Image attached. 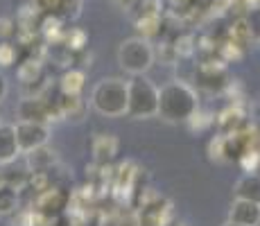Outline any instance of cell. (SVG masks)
Masks as SVG:
<instances>
[{
	"mask_svg": "<svg viewBox=\"0 0 260 226\" xmlns=\"http://www.w3.org/2000/svg\"><path fill=\"white\" fill-rule=\"evenodd\" d=\"M211 5H215V0H197V7L199 9H208Z\"/></svg>",
	"mask_w": 260,
	"mask_h": 226,
	"instance_id": "d6a6232c",
	"label": "cell"
},
{
	"mask_svg": "<svg viewBox=\"0 0 260 226\" xmlns=\"http://www.w3.org/2000/svg\"><path fill=\"white\" fill-rule=\"evenodd\" d=\"M16 113L21 120H29V122H50V111L43 98H23L16 107Z\"/></svg>",
	"mask_w": 260,
	"mask_h": 226,
	"instance_id": "8fae6325",
	"label": "cell"
},
{
	"mask_svg": "<svg viewBox=\"0 0 260 226\" xmlns=\"http://www.w3.org/2000/svg\"><path fill=\"white\" fill-rule=\"evenodd\" d=\"M154 59H156L154 45L145 37L124 39L118 48V63L129 75H145L154 66Z\"/></svg>",
	"mask_w": 260,
	"mask_h": 226,
	"instance_id": "277c9868",
	"label": "cell"
},
{
	"mask_svg": "<svg viewBox=\"0 0 260 226\" xmlns=\"http://www.w3.org/2000/svg\"><path fill=\"white\" fill-rule=\"evenodd\" d=\"M14 61H16V48H14V43L0 41V66L3 68L14 66Z\"/></svg>",
	"mask_w": 260,
	"mask_h": 226,
	"instance_id": "4316f807",
	"label": "cell"
},
{
	"mask_svg": "<svg viewBox=\"0 0 260 226\" xmlns=\"http://www.w3.org/2000/svg\"><path fill=\"white\" fill-rule=\"evenodd\" d=\"M68 3H71V0H34V7L41 14H57V16L63 18V14H66V9H68Z\"/></svg>",
	"mask_w": 260,
	"mask_h": 226,
	"instance_id": "cb8c5ba5",
	"label": "cell"
},
{
	"mask_svg": "<svg viewBox=\"0 0 260 226\" xmlns=\"http://www.w3.org/2000/svg\"><path fill=\"white\" fill-rule=\"evenodd\" d=\"M27 165H29L27 172H50L57 165V156H54L52 149H48L43 145V147L27 152Z\"/></svg>",
	"mask_w": 260,
	"mask_h": 226,
	"instance_id": "2e32d148",
	"label": "cell"
},
{
	"mask_svg": "<svg viewBox=\"0 0 260 226\" xmlns=\"http://www.w3.org/2000/svg\"><path fill=\"white\" fill-rule=\"evenodd\" d=\"M208 156H211L215 163H229L226 156V136L219 134L208 143Z\"/></svg>",
	"mask_w": 260,
	"mask_h": 226,
	"instance_id": "7402d4cb",
	"label": "cell"
},
{
	"mask_svg": "<svg viewBox=\"0 0 260 226\" xmlns=\"http://www.w3.org/2000/svg\"><path fill=\"white\" fill-rule=\"evenodd\" d=\"M129 16L136 23V27L147 25V23H161L163 21V0H141L129 12Z\"/></svg>",
	"mask_w": 260,
	"mask_h": 226,
	"instance_id": "7c38bea8",
	"label": "cell"
},
{
	"mask_svg": "<svg viewBox=\"0 0 260 226\" xmlns=\"http://www.w3.org/2000/svg\"><path fill=\"white\" fill-rule=\"evenodd\" d=\"M18 208V192L9 185H0V215H12Z\"/></svg>",
	"mask_w": 260,
	"mask_h": 226,
	"instance_id": "ffe728a7",
	"label": "cell"
},
{
	"mask_svg": "<svg viewBox=\"0 0 260 226\" xmlns=\"http://www.w3.org/2000/svg\"><path fill=\"white\" fill-rule=\"evenodd\" d=\"M158 113V88L145 75H132L127 82V115L136 120Z\"/></svg>",
	"mask_w": 260,
	"mask_h": 226,
	"instance_id": "3957f363",
	"label": "cell"
},
{
	"mask_svg": "<svg viewBox=\"0 0 260 226\" xmlns=\"http://www.w3.org/2000/svg\"><path fill=\"white\" fill-rule=\"evenodd\" d=\"M194 79L208 93H222L231 84V77H229V70L224 66V61H202L194 70Z\"/></svg>",
	"mask_w": 260,
	"mask_h": 226,
	"instance_id": "52a82bcc",
	"label": "cell"
},
{
	"mask_svg": "<svg viewBox=\"0 0 260 226\" xmlns=\"http://www.w3.org/2000/svg\"><path fill=\"white\" fill-rule=\"evenodd\" d=\"M229 219L242 226H258L260 224V204L247 202V199H233L231 210H229Z\"/></svg>",
	"mask_w": 260,
	"mask_h": 226,
	"instance_id": "30bf717a",
	"label": "cell"
},
{
	"mask_svg": "<svg viewBox=\"0 0 260 226\" xmlns=\"http://www.w3.org/2000/svg\"><path fill=\"white\" fill-rule=\"evenodd\" d=\"M18 154H21V149L16 143L14 124L0 122V165H12L18 158Z\"/></svg>",
	"mask_w": 260,
	"mask_h": 226,
	"instance_id": "5bb4252c",
	"label": "cell"
},
{
	"mask_svg": "<svg viewBox=\"0 0 260 226\" xmlns=\"http://www.w3.org/2000/svg\"><path fill=\"white\" fill-rule=\"evenodd\" d=\"M244 23H247L249 32H251L253 37V43L260 41V5H253V7L247 9V14H244Z\"/></svg>",
	"mask_w": 260,
	"mask_h": 226,
	"instance_id": "d4e9b609",
	"label": "cell"
},
{
	"mask_svg": "<svg viewBox=\"0 0 260 226\" xmlns=\"http://www.w3.org/2000/svg\"><path fill=\"white\" fill-rule=\"evenodd\" d=\"M231 41H236L238 45H242V48H249V45L253 43V37H251V32H249L244 18H238V21L231 25Z\"/></svg>",
	"mask_w": 260,
	"mask_h": 226,
	"instance_id": "603a6c76",
	"label": "cell"
},
{
	"mask_svg": "<svg viewBox=\"0 0 260 226\" xmlns=\"http://www.w3.org/2000/svg\"><path fill=\"white\" fill-rule=\"evenodd\" d=\"M170 5H172V9H174V12H177V14L181 12L183 16L197 9V0H170Z\"/></svg>",
	"mask_w": 260,
	"mask_h": 226,
	"instance_id": "f1b7e54d",
	"label": "cell"
},
{
	"mask_svg": "<svg viewBox=\"0 0 260 226\" xmlns=\"http://www.w3.org/2000/svg\"><path fill=\"white\" fill-rule=\"evenodd\" d=\"M71 208V192L61 188V185H50V188L37 192V199H34L32 210L41 217H61L66 215V210Z\"/></svg>",
	"mask_w": 260,
	"mask_h": 226,
	"instance_id": "5b68a950",
	"label": "cell"
},
{
	"mask_svg": "<svg viewBox=\"0 0 260 226\" xmlns=\"http://www.w3.org/2000/svg\"><path fill=\"white\" fill-rule=\"evenodd\" d=\"M18 79L23 82V86H32V84L43 82L46 79L43 63L39 59H25L21 66H18Z\"/></svg>",
	"mask_w": 260,
	"mask_h": 226,
	"instance_id": "ac0fdd59",
	"label": "cell"
},
{
	"mask_svg": "<svg viewBox=\"0 0 260 226\" xmlns=\"http://www.w3.org/2000/svg\"><path fill=\"white\" fill-rule=\"evenodd\" d=\"M136 179H138V170L136 165L129 160V163H122L118 168L116 172V181H113V190H116L118 195L122 192H136Z\"/></svg>",
	"mask_w": 260,
	"mask_h": 226,
	"instance_id": "e0dca14e",
	"label": "cell"
},
{
	"mask_svg": "<svg viewBox=\"0 0 260 226\" xmlns=\"http://www.w3.org/2000/svg\"><path fill=\"white\" fill-rule=\"evenodd\" d=\"M3 177H5V185L14 188L16 192L29 188V172H25V170H7V172H3Z\"/></svg>",
	"mask_w": 260,
	"mask_h": 226,
	"instance_id": "44dd1931",
	"label": "cell"
},
{
	"mask_svg": "<svg viewBox=\"0 0 260 226\" xmlns=\"http://www.w3.org/2000/svg\"><path fill=\"white\" fill-rule=\"evenodd\" d=\"M84 82H86L84 70L71 68L61 75V79H59V90H61V93H68V95H82Z\"/></svg>",
	"mask_w": 260,
	"mask_h": 226,
	"instance_id": "d6986e66",
	"label": "cell"
},
{
	"mask_svg": "<svg viewBox=\"0 0 260 226\" xmlns=\"http://www.w3.org/2000/svg\"><path fill=\"white\" fill-rule=\"evenodd\" d=\"M63 43H66L73 52H79V50H84V45H86V34H84L82 29H71V32L66 34V39H63Z\"/></svg>",
	"mask_w": 260,
	"mask_h": 226,
	"instance_id": "484cf974",
	"label": "cell"
},
{
	"mask_svg": "<svg viewBox=\"0 0 260 226\" xmlns=\"http://www.w3.org/2000/svg\"><path fill=\"white\" fill-rule=\"evenodd\" d=\"M14 27H16V25L9 21V18H0V41H7V39L16 32Z\"/></svg>",
	"mask_w": 260,
	"mask_h": 226,
	"instance_id": "f546056e",
	"label": "cell"
},
{
	"mask_svg": "<svg viewBox=\"0 0 260 226\" xmlns=\"http://www.w3.org/2000/svg\"><path fill=\"white\" fill-rule=\"evenodd\" d=\"M199 109L194 88L186 82H170L158 88V113L168 122H188Z\"/></svg>",
	"mask_w": 260,
	"mask_h": 226,
	"instance_id": "6da1fadb",
	"label": "cell"
},
{
	"mask_svg": "<svg viewBox=\"0 0 260 226\" xmlns=\"http://www.w3.org/2000/svg\"><path fill=\"white\" fill-rule=\"evenodd\" d=\"M14 132H16V143H18L21 154H27V152H32V149L43 147L50 140V127L46 122L18 120V124H14Z\"/></svg>",
	"mask_w": 260,
	"mask_h": 226,
	"instance_id": "8992f818",
	"label": "cell"
},
{
	"mask_svg": "<svg viewBox=\"0 0 260 226\" xmlns=\"http://www.w3.org/2000/svg\"><path fill=\"white\" fill-rule=\"evenodd\" d=\"M224 226H242V224H236V222H231V219H229V222L224 224Z\"/></svg>",
	"mask_w": 260,
	"mask_h": 226,
	"instance_id": "d590c367",
	"label": "cell"
},
{
	"mask_svg": "<svg viewBox=\"0 0 260 226\" xmlns=\"http://www.w3.org/2000/svg\"><path fill=\"white\" fill-rule=\"evenodd\" d=\"M118 138L111 134H95L93 136V143H91V149H93V160L95 165H109L118 154Z\"/></svg>",
	"mask_w": 260,
	"mask_h": 226,
	"instance_id": "ba28073f",
	"label": "cell"
},
{
	"mask_svg": "<svg viewBox=\"0 0 260 226\" xmlns=\"http://www.w3.org/2000/svg\"><path fill=\"white\" fill-rule=\"evenodd\" d=\"M0 185H5V177H3V172H0Z\"/></svg>",
	"mask_w": 260,
	"mask_h": 226,
	"instance_id": "74e56055",
	"label": "cell"
},
{
	"mask_svg": "<svg viewBox=\"0 0 260 226\" xmlns=\"http://www.w3.org/2000/svg\"><path fill=\"white\" fill-rule=\"evenodd\" d=\"M233 197L260 204V174H253V172L242 174L236 181V185H233Z\"/></svg>",
	"mask_w": 260,
	"mask_h": 226,
	"instance_id": "9a60e30c",
	"label": "cell"
},
{
	"mask_svg": "<svg viewBox=\"0 0 260 226\" xmlns=\"http://www.w3.org/2000/svg\"><path fill=\"white\" fill-rule=\"evenodd\" d=\"M217 124H219V132H222V134H236V132H242V129H247V127H249L247 111H244V109L240 107V104H233V107H229L226 111L219 113Z\"/></svg>",
	"mask_w": 260,
	"mask_h": 226,
	"instance_id": "4fadbf2b",
	"label": "cell"
},
{
	"mask_svg": "<svg viewBox=\"0 0 260 226\" xmlns=\"http://www.w3.org/2000/svg\"><path fill=\"white\" fill-rule=\"evenodd\" d=\"M91 107L107 118L127 115V82L118 77L100 79L91 93Z\"/></svg>",
	"mask_w": 260,
	"mask_h": 226,
	"instance_id": "7a4b0ae2",
	"label": "cell"
},
{
	"mask_svg": "<svg viewBox=\"0 0 260 226\" xmlns=\"http://www.w3.org/2000/svg\"><path fill=\"white\" fill-rule=\"evenodd\" d=\"M5 95H7V79H5V75L0 73V102L5 100Z\"/></svg>",
	"mask_w": 260,
	"mask_h": 226,
	"instance_id": "1f68e13d",
	"label": "cell"
},
{
	"mask_svg": "<svg viewBox=\"0 0 260 226\" xmlns=\"http://www.w3.org/2000/svg\"><path fill=\"white\" fill-rule=\"evenodd\" d=\"M256 115L260 118V100H258V104H256Z\"/></svg>",
	"mask_w": 260,
	"mask_h": 226,
	"instance_id": "8d00e7d4",
	"label": "cell"
},
{
	"mask_svg": "<svg viewBox=\"0 0 260 226\" xmlns=\"http://www.w3.org/2000/svg\"><path fill=\"white\" fill-rule=\"evenodd\" d=\"M116 3H118L122 9H124V12H132V9L136 7V5L141 3V0H116Z\"/></svg>",
	"mask_w": 260,
	"mask_h": 226,
	"instance_id": "4dcf8cb0",
	"label": "cell"
},
{
	"mask_svg": "<svg viewBox=\"0 0 260 226\" xmlns=\"http://www.w3.org/2000/svg\"><path fill=\"white\" fill-rule=\"evenodd\" d=\"M244 5H249V7H253V5H260V0H244Z\"/></svg>",
	"mask_w": 260,
	"mask_h": 226,
	"instance_id": "836d02e7",
	"label": "cell"
},
{
	"mask_svg": "<svg viewBox=\"0 0 260 226\" xmlns=\"http://www.w3.org/2000/svg\"><path fill=\"white\" fill-rule=\"evenodd\" d=\"M170 226H188V224H186V222H172Z\"/></svg>",
	"mask_w": 260,
	"mask_h": 226,
	"instance_id": "e575fe53",
	"label": "cell"
},
{
	"mask_svg": "<svg viewBox=\"0 0 260 226\" xmlns=\"http://www.w3.org/2000/svg\"><path fill=\"white\" fill-rule=\"evenodd\" d=\"M57 104H59V118L73 120V122H82L88 109L86 100H82V95H68V93H61V90H59Z\"/></svg>",
	"mask_w": 260,
	"mask_h": 226,
	"instance_id": "9c48e42d",
	"label": "cell"
},
{
	"mask_svg": "<svg viewBox=\"0 0 260 226\" xmlns=\"http://www.w3.org/2000/svg\"><path fill=\"white\" fill-rule=\"evenodd\" d=\"M12 226H34V210H14Z\"/></svg>",
	"mask_w": 260,
	"mask_h": 226,
	"instance_id": "83f0119b",
	"label": "cell"
}]
</instances>
